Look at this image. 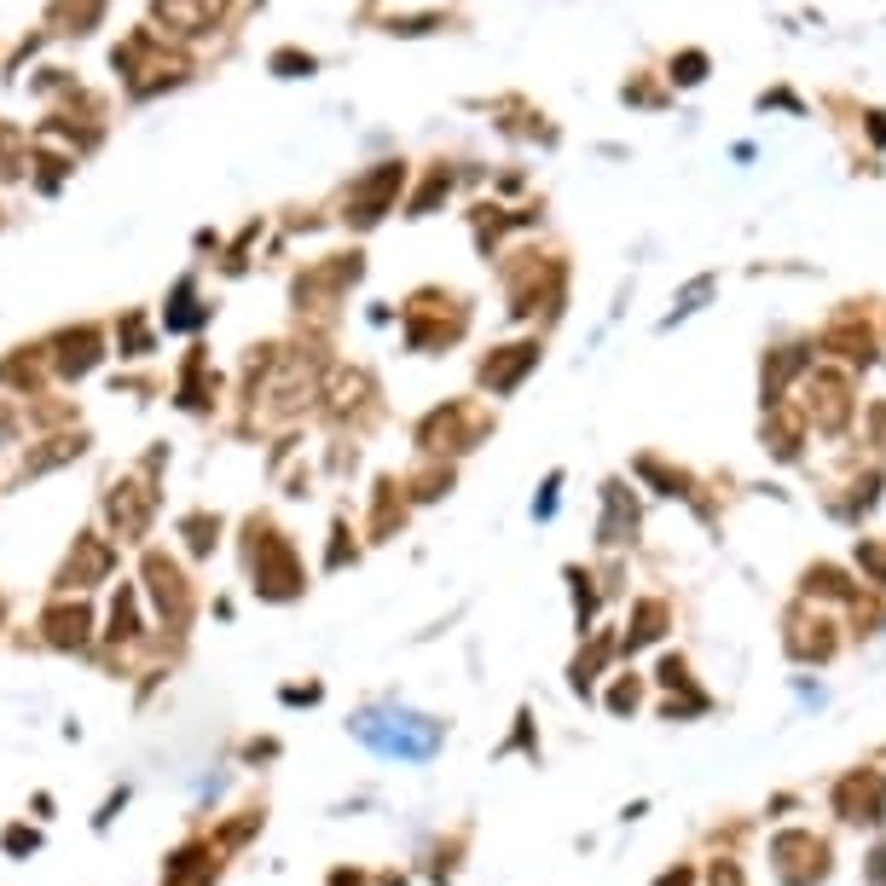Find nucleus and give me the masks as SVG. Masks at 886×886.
Masks as SVG:
<instances>
[{"instance_id":"nucleus-1","label":"nucleus","mask_w":886,"mask_h":886,"mask_svg":"<svg viewBox=\"0 0 886 886\" xmlns=\"http://www.w3.org/2000/svg\"><path fill=\"white\" fill-rule=\"evenodd\" d=\"M360 736L371 742V748L400 753V759H429V753L441 748V724L412 719V713H365Z\"/></svg>"},{"instance_id":"nucleus-2","label":"nucleus","mask_w":886,"mask_h":886,"mask_svg":"<svg viewBox=\"0 0 886 886\" xmlns=\"http://www.w3.org/2000/svg\"><path fill=\"white\" fill-rule=\"evenodd\" d=\"M221 6L226 0H157V12H163V24H174V29H203L209 18H221Z\"/></svg>"},{"instance_id":"nucleus-3","label":"nucleus","mask_w":886,"mask_h":886,"mask_svg":"<svg viewBox=\"0 0 886 886\" xmlns=\"http://www.w3.org/2000/svg\"><path fill=\"white\" fill-rule=\"evenodd\" d=\"M105 568H111V551H105V545H93V539H87V545H82V562H76V556H70V568H64V585L99 580V574H105Z\"/></svg>"},{"instance_id":"nucleus-4","label":"nucleus","mask_w":886,"mask_h":886,"mask_svg":"<svg viewBox=\"0 0 886 886\" xmlns=\"http://www.w3.org/2000/svg\"><path fill=\"white\" fill-rule=\"evenodd\" d=\"M47 632H53L58 643H82L87 614H82V609H76V614H70V609H53V614H47Z\"/></svg>"}]
</instances>
